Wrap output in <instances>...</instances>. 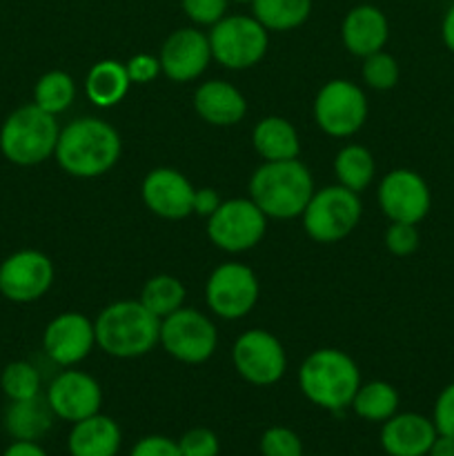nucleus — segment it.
<instances>
[{"label": "nucleus", "mask_w": 454, "mask_h": 456, "mask_svg": "<svg viewBox=\"0 0 454 456\" xmlns=\"http://www.w3.org/2000/svg\"><path fill=\"white\" fill-rule=\"evenodd\" d=\"M231 361L243 381L267 387L279 383L288 370V354L279 338L267 330H247L236 338Z\"/></svg>", "instance_id": "f8f14e48"}, {"label": "nucleus", "mask_w": 454, "mask_h": 456, "mask_svg": "<svg viewBox=\"0 0 454 456\" xmlns=\"http://www.w3.org/2000/svg\"><path fill=\"white\" fill-rule=\"evenodd\" d=\"M252 145L263 163L292 160L301 154V138L296 127L283 116H265L252 129Z\"/></svg>", "instance_id": "5701e85b"}, {"label": "nucleus", "mask_w": 454, "mask_h": 456, "mask_svg": "<svg viewBox=\"0 0 454 456\" xmlns=\"http://www.w3.org/2000/svg\"><path fill=\"white\" fill-rule=\"evenodd\" d=\"M3 456H49L38 441H13Z\"/></svg>", "instance_id": "a19ab883"}, {"label": "nucleus", "mask_w": 454, "mask_h": 456, "mask_svg": "<svg viewBox=\"0 0 454 456\" xmlns=\"http://www.w3.org/2000/svg\"><path fill=\"white\" fill-rule=\"evenodd\" d=\"M350 408L363 421L385 423L399 412V392L387 381L361 383Z\"/></svg>", "instance_id": "a878e982"}, {"label": "nucleus", "mask_w": 454, "mask_h": 456, "mask_svg": "<svg viewBox=\"0 0 454 456\" xmlns=\"http://www.w3.org/2000/svg\"><path fill=\"white\" fill-rule=\"evenodd\" d=\"M132 80H129L127 67L118 61H98L96 65L89 67L87 76H85V94H87L89 102L96 107L109 110V107L123 102L127 96Z\"/></svg>", "instance_id": "393cba45"}, {"label": "nucleus", "mask_w": 454, "mask_h": 456, "mask_svg": "<svg viewBox=\"0 0 454 456\" xmlns=\"http://www.w3.org/2000/svg\"><path fill=\"white\" fill-rule=\"evenodd\" d=\"M378 208L390 223L418 225L430 214L432 191L426 178L414 169H392L378 185Z\"/></svg>", "instance_id": "ddd939ff"}, {"label": "nucleus", "mask_w": 454, "mask_h": 456, "mask_svg": "<svg viewBox=\"0 0 454 456\" xmlns=\"http://www.w3.org/2000/svg\"><path fill=\"white\" fill-rule=\"evenodd\" d=\"M359 386V365L336 347H320L312 352L298 370V387L303 396L328 412H343L350 408Z\"/></svg>", "instance_id": "20e7f679"}, {"label": "nucleus", "mask_w": 454, "mask_h": 456, "mask_svg": "<svg viewBox=\"0 0 454 456\" xmlns=\"http://www.w3.org/2000/svg\"><path fill=\"white\" fill-rule=\"evenodd\" d=\"M361 78L369 89L377 92H387V89L396 87L401 78L399 62L394 56L387 52H377L372 56L363 58V67H361Z\"/></svg>", "instance_id": "2f4dec72"}, {"label": "nucleus", "mask_w": 454, "mask_h": 456, "mask_svg": "<svg viewBox=\"0 0 454 456\" xmlns=\"http://www.w3.org/2000/svg\"><path fill=\"white\" fill-rule=\"evenodd\" d=\"M96 346L114 359H138L158 346L160 319L141 301L109 303L93 321Z\"/></svg>", "instance_id": "f03ea898"}, {"label": "nucleus", "mask_w": 454, "mask_h": 456, "mask_svg": "<svg viewBox=\"0 0 454 456\" xmlns=\"http://www.w3.org/2000/svg\"><path fill=\"white\" fill-rule=\"evenodd\" d=\"M160 69L174 83H191L209 67V36L199 27H181L165 38L158 53Z\"/></svg>", "instance_id": "dca6fc26"}, {"label": "nucleus", "mask_w": 454, "mask_h": 456, "mask_svg": "<svg viewBox=\"0 0 454 456\" xmlns=\"http://www.w3.org/2000/svg\"><path fill=\"white\" fill-rule=\"evenodd\" d=\"M185 285L181 283V279L172 274H156L142 285L141 298L138 301L147 307L154 316H158L160 321L165 316L174 314L176 310H181L182 303H185Z\"/></svg>", "instance_id": "c85d7f7f"}, {"label": "nucleus", "mask_w": 454, "mask_h": 456, "mask_svg": "<svg viewBox=\"0 0 454 456\" xmlns=\"http://www.w3.org/2000/svg\"><path fill=\"white\" fill-rule=\"evenodd\" d=\"M194 190L190 178L172 167H156L142 178V203L165 221H181L194 214Z\"/></svg>", "instance_id": "a211bd4d"}, {"label": "nucleus", "mask_w": 454, "mask_h": 456, "mask_svg": "<svg viewBox=\"0 0 454 456\" xmlns=\"http://www.w3.org/2000/svg\"><path fill=\"white\" fill-rule=\"evenodd\" d=\"M181 7L194 25L212 27L227 16L230 0H181Z\"/></svg>", "instance_id": "c9c22d12"}, {"label": "nucleus", "mask_w": 454, "mask_h": 456, "mask_svg": "<svg viewBox=\"0 0 454 456\" xmlns=\"http://www.w3.org/2000/svg\"><path fill=\"white\" fill-rule=\"evenodd\" d=\"M127 67V74L132 85H147L160 74V61L151 53H136V56L129 58V62H125Z\"/></svg>", "instance_id": "4c0bfd02"}, {"label": "nucleus", "mask_w": 454, "mask_h": 456, "mask_svg": "<svg viewBox=\"0 0 454 456\" xmlns=\"http://www.w3.org/2000/svg\"><path fill=\"white\" fill-rule=\"evenodd\" d=\"M0 370H3V368H0Z\"/></svg>", "instance_id": "a18cd8bd"}, {"label": "nucleus", "mask_w": 454, "mask_h": 456, "mask_svg": "<svg viewBox=\"0 0 454 456\" xmlns=\"http://www.w3.org/2000/svg\"><path fill=\"white\" fill-rule=\"evenodd\" d=\"M263 456H303V441L294 430L285 426H272L261 436Z\"/></svg>", "instance_id": "473e14b6"}, {"label": "nucleus", "mask_w": 454, "mask_h": 456, "mask_svg": "<svg viewBox=\"0 0 454 456\" xmlns=\"http://www.w3.org/2000/svg\"><path fill=\"white\" fill-rule=\"evenodd\" d=\"M120 151L123 141L116 127L96 116H85L61 129L53 159L69 176L98 178L118 163Z\"/></svg>", "instance_id": "f257e3e1"}, {"label": "nucleus", "mask_w": 454, "mask_h": 456, "mask_svg": "<svg viewBox=\"0 0 454 456\" xmlns=\"http://www.w3.org/2000/svg\"><path fill=\"white\" fill-rule=\"evenodd\" d=\"M221 196H218V191L212 190V187L194 190V205H191V208H194V214H199V216L209 218L218 208H221Z\"/></svg>", "instance_id": "ea45409f"}, {"label": "nucleus", "mask_w": 454, "mask_h": 456, "mask_svg": "<svg viewBox=\"0 0 454 456\" xmlns=\"http://www.w3.org/2000/svg\"><path fill=\"white\" fill-rule=\"evenodd\" d=\"M58 134L61 127L56 116L27 102L4 118L0 127V154L18 167H34L52 159Z\"/></svg>", "instance_id": "39448f33"}, {"label": "nucleus", "mask_w": 454, "mask_h": 456, "mask_svg": "<svg viewBox=\"0 0 454 456\" xmlns=\"http://www.w3.org/2000/svg\"><path fill=\"white\" fill-rule=\"evenodd\" d=\"M436 435L432 419L417 412H396L383 423L378 441L387 456H427Z\"/></svg>", "instance_id": "6ab92c4d"}, {"label": "nucleus", "mask_w": 454, "mask_h": 456, "mask_svg": "<svg viewBox=\"0 0 454 456\" xmlns=\"http://www.w3.org/2000/svg\"><path fill=\"white\" fill-rule=\"evenodd\" d=\"M45 399L53 417L67 423H78L101 412L102 390L92 374L67 368L53 377Z\"/></svg>", "instance_id": "2eb2a0df"}, {"label": "nucleus", "mask_w": 454, "mask_h": 456, "mask_svg": "<svg viewBox=\"0 0 454 456\" xmlns=\"http://www.w3.org/2000/svg\"><path fill=\"white\" fill-rule=\"evenodd\" d=\"M383 240H385L387 252H392L394 256H409L418 249L421 234L412 223H390Z\"/></svg>", "instance_id": "f704fd0d"}, {"label": "nucleus", "mask_w": 454, "mask_h": 456, "mask_svg": "<svg viewBox=\"0 0 454 456\" xmlns=\"http://www.w3.org/2000/svg\"><path fill=\"white\" fill-rule=\"evenodd\" d=\"M363 205L356 191L343 185H328L314 190L305 212L301 214L303 230L316 243H338L359 225Z\"/></svg>", "instance_id": "423d86ee"}, {"label": "nucleus", "mask_w": 454, "mask_h": 456, "mask_svg": "<svg viewBox=\"0 0 454 456\" xmlns=\"http://www.w3.org/2000/svg\"><path fill=\"white\" fill-rule=\"evenodd\" d=\"M368 98L352 80L334 78L314 98V120L328 136H354L368 120Z\"/></svg>", "instance_id": "1a4fd4ad"}, {"label": "nucleus", "mask_w": 454, "mask_h": 456, "mask_svg": "<svg viewBox=\"0 0 454 456\" xmlns=\"http://www.w3.org/2000/svg\"><path fill=\"white\" fill-rule=\"evenodd\" d=\"M390 38L387 16L374 4H356L345 13L341 22V40L350 53L368 58L383 52Z\"/></svg>", "instance_id": "aec40b11"}, {"label": "nucleus", "mask_w": 454, "mask_h": 456, "mask_svg": "<svg viewBox=\"0 0 454 456\" xmlns=\"http://www.w3.org/2000/svg\"><path fill=\"white\" fill-rule=\"evenodd\" d=\"M53 283V263L38 249H18L0 263V294L12 303H34Z\"/></svg>", "instance_id": "4468645a"}, {"label": "nucleus", "mask_w": 454, "mask_h": 456, "mask_svg": "<svg viewBox=\"0 0 454 456\" xmlns=\"http://www.w3.org/2000/svg\"><path fill=\"white\" fill-rule=\"evenodd\" d=\"M374 172H377V165H374L372 151L356 142L338 150L334 159V174H336L338 185L356 194L368 190L369 183L374 181Z\"/></svg>", "instance_id": "bb28decb"}, {"label": "nucleus", "mask_w": 454, "mask_h": 456, "mask_svg": "<svg viewBox=\"0 0 454 456\" xmlns=\"http://www.w3.org/2000/svg\"><path fill=\"white\" fill-rule=\"evenodd\" d=\"M261 294L256 274L245 263H223L205 283V301L218 319L239 321L254 310Z\"/></svg>", "instance_id": "9b49d317"}, {"label": "nucleus", "mask_w": 454, "mask_h": 456, "mask_svg": "<svg viewBox=\"0 0 454 456\" xmlns=\"http://www.w3.org/2000/svg\"><path fill=\"white\" fill-rule=\"evenodd\" d=\"M267 230V216L252 199L223 200L207 218V236L218 249L240 254L256 248Z\"/></svg>", "instance_id": "9d476101"}, {"label": "nucleus", "mask_w": 454, "mask_h": 456, "mask_svg": "<svg viewBox=\"0 0 454 456\" xmlns=\"http://www.w3.org/2000/svg\"><path fill=\"white\" fill-rule=\"evenodd\" d=\"M129 456H181L178 444L169 436L163 435H150L142 436L136 445L132 448Z\"/></svg>", "instance_id": "58836bf2"}, {"label": "nucleus", "mask_w": 454, "mask_h": 456, "mask_svg": "<svg viewBox=\"0 0 454 456\" xmlns=\"http://www.w3.org/2000/svg\"><path fill=\"white\" fill-rule=\"evenodd\" d=\"M96 346L93 321L80 312H62L53 316L43 332V350L61 368H74L87 359Z\"/></svg>", "instance_id": "f3484780"}, {"label": "nucleus", "mask_w": 454, "mask_h": 456, "mask_svg": "<svg viewBox=\"0 0 454 456\" xmlns=\"http://www.w3.org/2000/svg\"><path fill=\"white\" fill-rule=\"evenodd\" d=\"M427 456H454V439L445 435H436Z\"/></svg>", "instance_id": "37998d69"}, {"label": "nucleus", "mask_w": 454, "mask_h": 456, "mask_svg": "<svg viewBox=\"0 0 454 456\" xmlns=\"http://www.w3.org/2000/svg\"><path fill=\"white\" fill-rule=\"evenodd\" d=\"M314 178L298 159L263 163L249 178V199L267 218L292 221L305 212Z\"/></svg>", "instance_id": "7ed1b4c3"}, {"label": "nucleus", "mask_w": 454, "mask_h": 456, "mask_svg": "<svg viewBox=\"0 0 454 456\" xmlns=\"http://www.w3.org/2000/svg\"><path fill=\"white\" fill-rule=\"evenodd\" d=\"M194 110L205 123L216 127L239 125L247 114V101L227 80H207L194 92Z\"/></svg>", "instance_id": "412c9836"}, {"label": "nucleus", "mask_w": 454, "mask_h": 456, "mask_svg": "<svg viewBox=\"0 0 454 456\" xmlns=\"http://www.w3.org/2000/svg\"><path fill=\"white\" fill-rule=\"evenodd\" d=\"M53 412L43 395L25 401H9L4 430L13 441H40L53 426Z\"/></svg>", "instance_id": "b1692460"}, {"label": "nucleus", "mask_w": 454, "mask_h": 456, "mask_svg": "<svg viewBox=\"0 0 454 456\" xmlns=\"http://www.w3.org/2000/svg\"><path fill=\"white\" fill-rule=\"evenodd\" d=\"M76 98V83L67 71L52 69L34 85V105L47 114L58 116L69 110Z\"/></svg>", "instance_id": "c756f323"}, {"label": "nucleus", "mask_w": 454, "mask_h": 456, "mask_svg": "<svg viewBox=\"0 0 454 456\" xmlns=\"http://www.w3.org/2000/svg\"><path fill=\"white\" fill-rule=\"evenodd\" d=\"M181 456H218L221 441L209 428H191L176 441Z\"/></svg>", "instance_id": "72a5a7b5"}, {"label": "nucleus", "mask_w": 454, "mask_h": 456, "mask_svg": "<svg viewBox=\"0 0 454 456\" xmlns=\"http://www.w3.org/2000/svg\"><path fill=\"white\" fill-rule=\"evenodd\" d=\"M0 390L9 401L34 399L43 392V377L29 361H12L0 370Z\"/></svg>", "instance_id": "7c9ffc66"}, {"label": "nucleus", "mask_w": 454, "mask_h": 456, "mask_svg": "<svg viewBox=\"0 0 454 456\" xmlns=\"http://www.w3.org/2000/svg\"><path fill=\"white\" fill-rule=\"evenodd\" d=\"M312 0H254L252 16L267 31H292L310 18Z\"/></svg>", "instance_id": "cd10ccee"}, {"label": "nucleus", "mask_w": 454, "mask_h": 456, "mask_svg": "<svg viewBox=\"0 0 454 456\" xmlns=\"http://www.w3.org/2000/svg\"><path fill=\"white\" fill-rule=\"evenodd\" d=\"M212 58L231 71L258 65L270 47V31L254 16L234 13L209 27Z\"/></svg>", "instance_id": "0eeeda50"}, {"label": "nucleus", "mask_w": 454, "mask_h": 456, "mask_svg": "<svg viewBox=\"0 0 454 456\" xmlns=\"http://www.w3.org/2000/svg\"><path fill=\"white\" fill-rule=\"evenodd\" d=\"M432 423L436 432L454 439V381L439 392L432 410Z\"/></svg>", "instance_id": "e433bc0d"}, {"label": "nucleus", "mask_w": 454, "mask_h": 456, "mask_svg": "<svg viewBox=\"0 0 454 456\" xmlns=\"http://www.w3.org/2000/svg\"><path fill=\"white\" fill-rule=\"evenodd\" d=\"M441 38H443L445 47L454 53V3L443 13V20H441Z\"/></svg>", "instance_id": "79ce46f5"}, {"label": "nucleus", "mask_w": 454, "mask_h": 456, "mask_svg": "<svg viewBox=\"0 0 454 456\" xmlns=\"http://www.w3.org/2000/svg\"><path fill=\"white\" fill-rule=\"evenodd\" d=\"M158 346H163L165 352L181 363H205L216 352V325L203 312L181 307L160 321Z\"/></svg>", "instance_id": "6e6552de"}, {"label": "nucleus", "mask_w": 454, "mask_h": 456, "mask_svg": "<svg viewBox=\"0 0 454 456\" xmlns=\"http://www.w3.org/2000/svg\"><path fill=\"white\" fill-rule=\"evenodd\" d=\"M123 445L120 426L107 414H93L78 423H71L67 436L69 456H116Z\"/></svg>", "instance_id": "4be33fe9"}, {"label": "nucleus", "mask_w": 454, "mask_h": 456, "mask_svg": "<svg viewBox=\"0 0 454 456\" xmlns=\"http://www.w3.org/2000/svg\"><path fill=\"white\" fill-rule=\"evenodd\" d=\"M230 3H239V4H252L254 0H230Z\"/></svg>", "instance_id": "c03bdc74"}]
</instances>
